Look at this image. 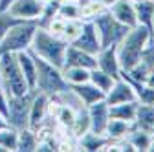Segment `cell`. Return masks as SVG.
<instances>
[{
	"instance_id": "cell-1",
	"label": "cell",
	"mask_w": 154,
	"mask_h": 152,
	"mask_svg": "<svg viewBox=\"0 0 154 152\" xmlns=\"http://www.w3.org/2000/svg\"><path fill=\"white\" fill-rule=\"evenodd\" d=\"M150 42H154L150 29H147L141 24L130 28L127 35L118 42V61H119L121 71H130L136 66L138 61L141 59L145 48Z\"/></svg>"
},
{
	"instance_id": "cell-2",
	"label": "cell",
	"mask_w": 154,
	"mask_h": 152,
	"mask_svg": "<svg viewBox=\"0 0 154 152\" xmlns=\"http://www.w3.org/2000/svg\"><path fill=\"white\" fill-rule=\"evenodd\" d=\"M66 48H68V42L64 39H61V37H57V35H51L46 28L38 26L35 35H33L31 46L28 50L35 57H38V59H42V61H46V62L63 70Z\"/></svg>"
},
{
	"instance_id": "cell-3",
	"label": "cell",
	"mask_w": 154,
	"mask_h": 152,
	"mask_svg": "<svg viewBox=\"0 0 154 152\" xmlns=\"http://www.w3.org/2000/svg\"><path fill=\"white\" fill-rule=\"evenodd\" d=\"M0 81H2V88L8 96H24L31 90L22 75L20 66H18L17 53L0 55Z\"/></svg>"
},
{
	"instance_id": "cell-4",
	"label": "cell",
	"mask_w": 154,
	"mask_h": 152,
	"mask_svg": "<svg viewBox=\"0 0 154 152\" xmlns=\"http://www.w3.org/2000/svg\"><path fill=\"white\" fill-rule=\"evenodd\" d=\"M38 28L37 20H18L15 22L0 41V55L2 53H18L31 46L33 35Z\"/></svg>"
},
{
	"instance_id": "cell-5",
	"label": "cell",
	"mask_w": 154,
	"mask_h": 152,
	"mask_svg": "<svg viewBox=\"0 0 154 152\" xmlns=\"http://www.w3.org/2000/svg\"><path fill=\"white\" fill-rule=\"evenodd\" d=\"M35 62H37V86H35V90L46 93L48 97H53L57 93H61V92L70 88V84L63 77L61 68L38 59V57H35Z\"/></svg>"
},
{
	"instance_id": "cell-6",
	"label": "cell",
	"mask_w": 154,
	"mask_h": 152,
	"mask_svg": "<svg viewBox=\"0 0 154 152\" xmlns=\"http://www.w3.org/2000/svg\"><path fill=\"white\" fill-rule=\"evenodd\" d=\"M92 22H94L95 31H97V35H99L101 48L118 44L123 37L127 35V31L130 29V28H127L125 24H121L119 20H116L108 9L101 11L99 15H95V17L92 18Z\"/></svg>"
},
{
	"instance_id": "cell-7",
	"label": "cell",
	"mask_w": 154,
	"mask_h": 152,
	"mask_svg": "<svg viewBox=\"0 0 154 152\" xmlns=\"http://www.w3.org/2000/svg\"><path fill=\"white\" fill-rule=\"evenodd\" d=\"M37 90H29L24 96H8V123L9 126L20 130L28 126L29 108Z\"/></svg>"
},
{
	"instance_id": "cell-8",
	"label": "cell",
	"mask_w": 154,
	"mask_h": 152,
	"mask_svg": "<svg viewBox=\"0 0 154 152\" xmlns=\"http://www.w3.org/2000/svg\"><path fill=\"white\" fill-rule=\"evenodd\" d=\"M48 106H50V97L42 92H35L33 101H31V108H29V117H28V128L31 130H38L48 119Z\"/></svg>"
},
{
	"instance_id": "cell-9",
	"label": "cell",
	"mask_w": 154,
	"mask_h": 152,
	"mask_svg": "<svg viewBox=\"0 0 154 152\" xmlns=\"http://www.w3.org/2000/svg\"><path fill=\"white\" fill-rule=\"evenodd\" d=\"M42 9H44L42 0H15L9 6L8 13L15 18H20V20H38Z\"/></svg>"
},
{
	"instance_id": "cell-10",
	"label": "cell",
	"mask_w": 154,
	"mask_h": 152,
	"mask_svg": "<svg viewBox=\"0 0 154 152\" xmlns=\"http://www.w3.org/2000/svg\"><path fill=\"white\" fill-rule=\"evenodd\" d=\"M72 46L79 48L86 53L97 55V51L101 50V42H99V35L95 31V26L92 20H83V29H81L79 37L72 42Z\"/></svg>"
},
{
	"instance_id": "cell-11",
	"label": "cell",
	"mask_w": 154,
	"mask_h": 152,
	"mask_svg": "<svg viewBox=\"0 0 154 152\" xmlns=\"http://www.w3.org/2000/svg\"><path fill=\"white\" fill-rule=\"evenodd\" d=\"M86 110H88V117H90V132L105 136L106 123L110 119V106H108V103L103 99V101H97V103L86 106Z\"/></svg>"
},
{
	"instance_id": "cell-12",
	"label": "cell",
	"mask_w": 154,
	"mask_h": 152,
	"mask_svg": "<svg viewBox=\"0 0 154 152\" xmlns=\"http://www.w3.org/2000/svg\"><path fill=\"white\" fill-rule=\"evenodd\" d=\"M105 101L108 103V106H112V105H118V103L138 101V99H136V92H134L132 84L128 83V79L121 75V77H118V79L114 81L112 88L106 92Z\"/></svg>"
},
{
	"instance_id": "cell-13",
	"label": "cell",
	"mask_w": 154,
	"mask_h": 152,
	"mask_svg": "<svg viewBox=\"0 0 154 152\" xmlns=\"http://www.w3.org/2000/svg\"><path fill=\"white\" fill-rule=\"evenodd\" d=\"M95 59H97V68L99 70L106 71L114 79L121 77V68H119V61H118V44L101 48L97 51V55H95Z\"/></svg>"
},
{
	"instance_id": "cell-14",
	"label": "cell",
	"mask_w": 154,
	"mask_h": 152,
	"mask_svg": "<svg viewBox=\"0 0 154 152\" xmlns=\"http://www.w3.org/2000/svg\"><path fill=\"white\" fill-rule=\"evenodd\" d=\"M106 9L112 13V17L116 20H119L127 28L138 26V17H136V9H134L132 0H116V2Z\"/></svg>"
},
{
	"instance_id": "cell-15",
	"label": "cell",
	"mask_w": 154,
	"mask_h": 152,
	"mask_svg": "<svg viewBox=\"0 0 154 152\" xmlns=\"http://www.w3.org/2000/svg\"><path fill=\"white\" fill-rule=\"evenodd\" d=\"M64 66H81V68H86V70H94V68H97V59H95V55L86 53L79 48L68 44L66 55H64Z\"/></svg>"
},
{
	"instance_id": "cell-16",
	"label": "cell",
	"mask_w": 154,
	"mask_h": 152,
	"mask_svg": "<svg viewBox=\"0 0 154 152\" xmlns=\"http://www.w3.org/2000/svg\"><path fill=\"white\" fill-rule=\"evenodd\" d=\"M17 61H18V66L22 70V75H24L28 86L31 90H35V86H37V62H35L33 53L29 50L18 51L17 53Z\"/></svg>"
},
{
	"instance_id": "cell-17",
	"label": "cell",
	"mask_w": 154,
	"mask_h": 152,
	"mask_svg": "<svg viewBox=\"0 0 154 152\" xmlns=\"http://www.w3.org/2000/svg\"><path fill=\"white\" fill-rule=\"evenodd\" d=\"M72 90L75 92V96L81 99V103H83L85 106H90V105H94V103L105 99V93H103L97 86H95V84H92L90 81L81 83V84H73Z\"/></svg>"
},
{
	"instance_id": "cell-18",
	"label": "cell",
	"mask_w": 154,
	"mask_h": 152,
	"mask_svg": "<svg viewBox=\"0 0 154 152\" xmlns=\"http://www.w3.org/2000/svg\"><path fill=\"white\" fill-rule=\"evenodd\" d=\"M130 130H134V123L110 117L108 123H106L105 136H106L110 141H118V139H125V138L130 134Z\"/></svg>"
},
{
	"instance_id": "cell-19",
	"label": "cell",
	"mask_w": 154,
	"mask_h": 152,
	"mask_svg": "<svg viewBox=\"0 0 154 152\" xmlns=\"http://www.w3.org/2000/svg\"><path fill=\"white\" fill-rule=\"evenodd\" d=\"M134 9H136L138 24L145 26L147 29H154V0H143V2H134ZM154 39V35H152Z\"/></svg>"
},
{
	"instance_id": "cell-20",
	"label": "cell",
	"mask_w": 154,
	"mask_h": 152,
	"mask_svg": "<svg viewBox=\"0 0 154 152\" xmlns=\"http://www.w3.org/2000/svg\"><path fill=\"white\" fill-rule=\"evenodd\" d=\"M125 139L132 145L134 150H138V152H149L150 145H152L150 130H143V128H138V126H134V130H130V134Z\"/></svg>"
},
{
	"instance_id": "cell-21",
	"label": "cell",
	"mask_w": 154,
	"mask_h": 152,
	"mask_svg": "<svg viewBox=\"0 0 154 152\" xmlns=\"http://www.w3.org/2000/svg\"><path fill=\"white\" fill-rule=\"evenodd\" d=\"M110 139L106 136H99L94 132H86L81 138H77V150H105Z\"/></svg>"
},
{
	"instance_id": "cell-22",
	"label": "cell",
	"mask_w": 154,
	"mask_h": 152,
	"mask_svg": "<svg viewBox=\"0 0 154 152\" xmlns=\"http://www.w3.org/2000/svg\"><path fill=\"white\" fill-rule=\"evenodd\" d=\"M136 110H138V101L118 103V105H112L110 106V117L134 123V119H136Z\"/></svg>"
},
{
	"instance_id": "cell-23",
	"label": "cell",
	"mask_w": 154,
	"mask_h": 152,
	"mask_svg": "<svg viewBox=\"0 0 154 152\" xmlns=\"http://www.w3.org/2000/svg\"><path fill=\"white\" fill-rule=\"evenodd\" d=\"M134 126L143 128V130H150V128L154 126V105L138 103L136 119H134Z\"/></svg>"
},
{
	"instance_id": "cell-24",
	"label": "cell",
	"mask_w": 154,
	"mask_h": 152,
	"mask_svg": "<svg viewBox=\"0 0 154 152\" xmlns=\"http://www.w3.org/2000/svg\"><path fill=\"white\" fill-rule=\"evenodd\" d=\"M38 145L37 139V132L31 128H20L18 130V141H17V150L20 152H35Z\"/></svg>"
},
{
	"instance_id": "cell-25",
	"label": "cell",
	"mask_w": 154,
	"mask_h": 152,
	"mask_svg": "<svg viewBox=\"0 0 154 152\" xmlns=\"http://www.w3.org/2000/svg\"><path fill=\"white\" fill-rule=\"evenodd\" d=\"M63 77L70 86L81 84V83L90 81V70L81 68V66H64L63 68Z\"/></svg>"
},
{
	"instance_id": "cell-26",
	"label": "cell",
	"mask_w": 154,
	"mask_h": 152,
	"mask_svg": "<svg viewBox=\"0 0 154 152\" xmlns=\"http://www.w3.org/2000/svg\"><path fill=\"white\" fill-rule=\"evenodd\" d=\"M86 132H90V117H88V110L86 106L77 110V116H75V121L73 125L70 126V134L73 138H81L83 134H86Z\"/></svg>"
},
{
	"instance_id": "cell-27",
	"label": "cell",
	"mask_w": 154,
	"mask_h": 152,
	"mask_svg": "<svg viewBox=\"0 0 154 152\" xmlns=\"http://www.w3.org/2000/svg\"><path fill=\"white\" fill-rule=\"evenodd\" d=\"M18 141V130L13 126H6L0 130V152H15Z\"/></svg>"
},
{
	"instance_id": "cell-28",
	"label": "cell",
	"mask_w": 154,
	"mask_h": 152,
	"mask_svg": "<svg viewBox=\"0 0 154 152\" xmlns=\"http://www.w3.org/2000/svg\"><path fill=\"white\" fill-rule=\"evenodd\" d=\"M114 81H116V79L112 77V75H108L106 71H103V70H99V68L90 70V83L97 86V88L105 93V96H106V92L112 88Z\"/></svg>"
},
{
	"instance_id": "cell-29",
	"label": "cell",
	"mask_w": 154,
	"mask_h": 152,
	"mask_svg": "<svg viewBox=\"0 0 154 152\" xmlns=\"http://www.w3.org/2000/svg\"><path fill=\"white\" fill-rule=\"evenodd\" d=\"M57 15L63 17L64 20H73V18H81V8L77 2H68V0H61L59 8H57ZM83 20V18H81Z\"/></svg>"
},
{
	"instance_id": "cell-30",
	"label": "cell",
	"mask_w": 154,
	"mask_h": 152,
	"mask_svg": "<svg viewBox=\"0 0 154 152\" xmlns=\"http://www.w3.org/2000/svg\"><path fill=\"white\" fill-rule=\"evenodd\" d=\"M81 29H83V20H81V18L66 20V24H64V31H63V35H61V39H64L68 44H72V42L77 39V37H79Z\"/></svg>"
},
{
	"instance_id": "cell-31",
	"label": "cell",
	"mask_w": 154,
	"mask_h": 152,
	"mask_svg": "<svg viewBox=\"0 0 154 152\" xmlns=\"http://www.w3.org/2000/svg\"><path fill=\"white\" fill-rule=\"evenodd\" d=\"M64 24H66V20L63 17H59V15H55L51 20L46 24V26H41V28H46L51 35H57V37H61L63 35V31H64Z\"/></svg>"
},
{
	"instance_id": "cell-32",
	"label": "cell",
	"mask_w": 154,
	"mask_h": 152,
	"mask_svg": "<svg viewBox=\"0 0 154 152\" xmlns=\"http://www.w3.org/2000/svg\"><path fill=\"white\" fill-rule=\"evenodd\" d=\"M20 18H15V17H11L8 11L6 13H0V41H2V37L6 35V31L15 24V22H18Z\"/></svg>"
},
{
	"instance_id": "cell-33",
	"label": "cell",
	"mask_w": 154,
	"mask_h": 152,
	"mask_svg": "<svg viewBox=\"0 0 154 152\" xmlns=\"http://www.w3.org/2000/svg\"><path fill=\"white\" fill-rule=\"evenodd\" d=\"M0 114L8 117V93L4 92V88H0Z\"/></svg>"
},
{
	"instance_id": "cell-34",
	"label": "cell",
	"mask_w": 154,
	"mask_h": 152,
	"mask_svg": "<svg viewBox=\"0 0 154 152\" xmlns=\"http://www.w3.org/2000/svg\"><path fill=\"white\" fill-rule=\"evenodd\" d=\"M13 2H15V0H0V13H6Z\"/></svg>"
},
{
	"instance_id": "cell-35",
	"label": "cell",
	"mask_w": 154,
	"mask_h": 152,
	"mask_svg": "<svg viewBox=\"0 0 154 152\" xmlns=\"http://www.w3.org/2000/svg\"><path fill=\"white\" fill-rule=\"evenodd\" d=\"M6 126H9V123H8V117L4 116V114H0V130H2V128H6Z\"/></svg>"
},
{
	"instance_id": "cell-36",
	"label": "cell",
	"mask_w": 154,
	"mask_h": 152,
	"mask_svg": "<svg viewBox=\"0 0 154 152\" xmlns=\"http://www.w3.org/2000/svg\"><path fill=\"white\" fill-rule=\"evenodd\" d=\"M147 84H149V86H154V66H152V70H150V75H149V79H147Z\"/></svg>"
},
{
	"instance_id": "cell-37",
	"label": "cell",
	"mask_w": 154,
	"mask_h": 152,
	"mask_svg": "<svg viewBox=\"0 0 154 152\" xmlns=\"http://www.w3.org/2000/svg\"><path fill=\"white\" fill-rule=\"evenodd\" d=\"M99 2H101V4H103L105 8H110V6H112V4L116 2V0H99Z\"/></svg>"
},
{
	"instance_id": "cell-38",
	"label": "cell",
	"mask_w": 154,
	"mask_h": 152,
	"mask_svg": "<svg viewBox=\"0 0 154 152\" xmlns=\"http://www.w3.org/2000/svg\"><path fill=\"white\" fill-rule=\"evenodd\" d=\"M42 2H61V0H42Z\"/></svg>"
},
{
	"instance_id": "cell-39",
	"label": "cell",
	"mask_w": 154,
	"mask_h": 152,
	"mask_svg": "<svg viewBox=\"0 0 154 152\" xmlns=\"http://www.w3.org/2000/svg\"><path fill=\"white\" fill-rule=\"evenodd\" d=\"M150 134H152V141H154V126L150 128Z\"/></svg>"
},
{
	"instance_id": "cell-40",
	"label": "cell",
	"mask_w": 154,
	"mask_h": 152,
	"mask_svg": "<svg viewBox=\"0 0 154 152\" xmlns=\"http://www.w3.org/2000/svg\"><path fill=\"white\" fill-rule=\"evenodd\" d=\"M68 2H79V0H68Z\"/></svg>"
},
{
	"instance_id": "cell-41",
	"label": "cell",
	"mask_w": 154,
	"mask_h": 152,
	"mask_svg": "<svg viewBox=\"0 0 154 152\" xmlns=\"http://www.w3.org/2000/svg\"><path fill=\"white\" fill-rule=\"evenodd\" d=\"M132 2H143V0H132Z\"/></svg>"
},
{
	"instance_id": "cell-42",
	"label": "cell",
	"mask_w": 154,
	"mask_h": 152,
	"mask_svg": "<svg viewBox=\"0 0 154 152\" xmlns=\"http://www.w3.org/2000/svg\"><path fill=\"white\" fill-rule=\"evenodd\" d=\"M152 35H154V29H152Z\"/></svg>"
}]
</instances>
